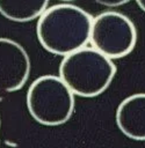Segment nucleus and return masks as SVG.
Listing matches in <instances>:
<instances>
[{"label": "nucleus", "instance_id": "f257e3e1", "mask_svg": "<svg viewBox=\"0 0 145 148\" xmlns=\"http://www.w3.org/2000/svg\"><path fill=\"white\" fill-rule=\"evenodd\" d=\"M93 16L79 6L59 3L38 17L36 35L39 44L56 56H67L89 43Z\"/></svg>", "mask_w": 145, "mask_h": 148}, {"label": "nucleus", "instance_id": "f03ea898", "mask_svg": "<svg viewBox=\"0 0 145 148\" xmlns=\"http://www.w3.org/2000/svg\"><path fill=\"white\" fill-rule=\"evenodd\" d=\"M58 71V76L74 96L92 98L108 89L117 68L111 59L85 46L65 56Z\"/></svg>", "mask_w": 145, "mask_h": 148}, {"label": "nucleus", "instance_id": "7ed1b4c3", "mask_svg": "<svg viewBox=\"0 0 145 148\" xmlns=\"http://www.w3.org/2000/svg\"><path fill=\"white\" fill-rule=\"evenodd\" d=\"M26 103L31 118L43 126H60L74 112V95L57 75H42L28 88Z\"/></svg>", "mask_w": 145, "mask_h": 148}, {"label": "nucleus", "instance_id": "20e7f679", "mask_svg": "<svg viewBox=\"0 0 145 148\" xmlns=\"http://www.w3.org/2000/svg\"><path fill=\"white\" fill-rule=\"evenodd\" d=\"M137 39V28L125 14L106 10L93 17L89 43L109 59H121L130 54Z\"/></svg>", "mask_w": 145, "mask_h": 148}, {"label": "nucleus", "instance_id": "39448f33", "mask_svg": "<svg viewBox=\"0 0 145 148\" xmlns=\"http://www.w3.org/2000/svg\"><path fill=\"white\" fill-rule=\"evenodd\" d=\"M30 68L26 49L14 39L0 37V91L20 90L29 77Z\"/></svg>", "mask_w": 145, "mask_h": 148}, {"label": "nucleus", "instance_id": "423d86ee", "mask_svg": "<svg viewBox=\"0 0 145 148\" xmlns=\"http://www.w3.org/2000/svg\"><path fill=\"white\" fill-rule=\"evenodd\" d=\"M115 121L126 138L145 141V92L125 97L116 109Z\"/></svg>", "mask_w": 145, "mask_h": 148}, {"label": "nucleus", "instance_id": "0eeeda50", "mask_svg": "<svg viewBox=\"0 0 145 148\" xmlns=\"http://www.w3.org/2000/svg\"><path fill=\"white\" fill-rule=\"evenodd\" d=\"M49 0H0V14L9 21L29 22L38 18Z\"/></svg>", "mask_w": 145, "mask_h": 148}, {"label": "nucleus", "instance_id": "6e6552de", "mask_svg": "<svg viewBox=\"0 0 145 148\" xmlns=\"http://www.w3.org/2000/svg\"><path fill=\"white\" fill-rule=\"evenodd\" d=\"M95 1L106 7H118V6H122L129 2L130 0H95Z\"/></svg>", "mask_w": 145, "mask_h": 148}, {"label": "nucleus", "instance_id": "1a4fd4ad", "mask_svg": "<svg viewBox=\"0 0 145 148\" xmlns=\"http://www.w3.org/2000/svg\"><path fill=\"white\" fill-rule=\"evenodd\" d=\"M136 2H137V5L140 7V9H142L143 12H145V0H136Z\"/></svg>", "mask_w": 145, "mask_h": 148}, {"label": "nucleus", "instance_id": "9d476101", "mask_svg": "<svg viewBox=\"0 0 145 148\" xmlns=\"http://www.w3.org/2000/svg\"><path fill=\"white\" fill-rule=\"evenodd\" d=\"M61 1H64V2H68V1H73V0H61Z\"/></svg>", "mask_w": 145, "mask_h": 148}, {"label": "nucleus", "instance_id": "9b49d317", "mask_svg": "<svg viewBox=\"0 0 145 148\" xmlns=\"http://www.w3.org/2000/svg\"><path fill=\"white\" fill-rule=\"evenodd\" d=\"M0 130H1V120H0Z\"/></svg>", "mask_w": 145, "mask_h": 148}]
</instances>
